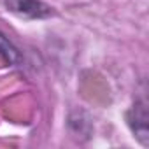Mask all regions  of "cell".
Segmentation results:
<instances>
[{
    "label": "cell",
    "mask_w": 149,
    "mask_h": 149,
    "mask_svg": "<svg viewBox=\"0 0 149 149\" xmlns=\"http://www.w3.org/2000/svg\"><path fill=\"white\" fill-rule=\"evenodd\" d=\"M0 54H2L9 63H19L21 61V54H19V51L0 33Z\"/></svg>",
    "instance_id": "cell-3"
},
{
    "label": "cell",
    "mask_w": 149,
    "mask_h": 149,
    "mask_svg": "<svg viewBox=\"0 0 149 149\" xmlns=\"http://www.w3.org/2000/svg\"><path fill=\"white\" fill-rule=\"evenodd\" d=\"M4 2L11 13L28 19H42L53 14L51 7L40 0H4Z\"/></svg>",
    "instance_id": "cell-1"
},
{
    "label": "cell",
    "mask_w": 149,
    "mask_h": 149,
    "mask_svg": "<svg viewBox=\"0 0 149 149\" xmlns=\"http://www.w3.org/2000/svg\"><path fill=\"white\" fill-rule=\"evenodd\" d=\"M128 125L142 146H147V107L146 102H135V105L126 114Z\"/></svg>",
    "instance_id": "cell-2"
}]
</instances>
